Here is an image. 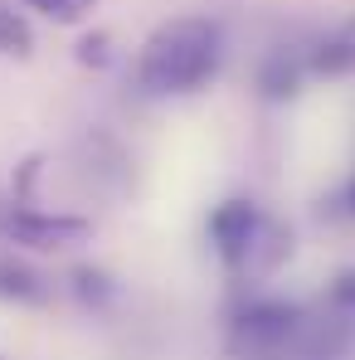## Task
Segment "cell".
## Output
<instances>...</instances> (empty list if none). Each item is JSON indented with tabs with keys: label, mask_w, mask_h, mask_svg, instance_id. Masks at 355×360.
<instances>
[{
	"label": "cell",
	"mask_w": 355,
	"mask_h": 360,
	"mask_svg": "<svg viewBox=\"0 0 355 360\" xmlns=\"http://www.w3.org/2000/svg\"><path fill=\"white\" fill-rule=\"evenodd\" d=\"M258 229H263V210H258L253 200H224V205L209 214V243H214V253H219L229 268H243V258H248V248L258 239Z\"/></svg>",
	"instance_id": "277c9868"
},
{
	"label": "cell",
	"mask_w": 355,
	"mask_h": 360,
	"mask_svg": "<svg viewBox=\"0 0 355 360\" xmlns=\"http://www.w3.org/2000/svg\"><path fill=\"white\" fill-rule=\"evenodd\" d=\"M346 200H351V214H355V185H351V195H346Z\"/></svg>",
	"instance_id": "5bb4252c"
},
{
	"label": "cell",
	"mask_w": 355,
	"mask_h": 360,
	"mask_svg": "<svg viewBox=\"0 0 355 360\" xmlns=\"http://www.w3.org/2000/svg\"><path fill=\"white\" fill-rule=\"evenodd\" d=\"M224 63V30L214 20H171L161 25L141 59H136V88L146 98H185V93H200Z\"/></svg>",
	"instance_id": "6da1fadb"
},
{
	"label": "cell",
	"mask_w": 355,
	"mask_h": 360,
	"mask_svg": "<svg viewBox=\"0 0 355 360\" xmlns=\"http://www.w3.org/2000/svg\"><path fill=\"white\" fill-rule=\"evenodd\" d=\"M288 253H292V234H288L283 224L263 219V229H258V239H253V248H248L243 268H253V273H273V268H278Z\"/></svg>",
	"instance_id": "ba28073f"
},
{
	"label": "cell",
	"mask_w": 355,
	"mask_h": 360,
	"mask_svg": "<svg viewBox=\"0 0 355 360\" xmlns=\"http://www.w3.org/2000/svg\"><path fill=\"white\" fill-rule=\"evenodd\" d=\"M0 54L10 59H30L34 54V30L15 5H0Z\"/></svg>",
	"instance_id": "9c48e42d"
},
{
	"label": "cell",
	"mask_w": 355,
	"mask_h": 360,
	"mask_svg": "<svg viewBox=\"0 0 355 360\" xmlns=\"http://www.w3.org/2000/svg\"><path fill=\"white\" fill-rule=\"evenodd\" d=\"M0 234L20 248H34V253H54V248H73L93 234V219L83 214H49V210H34V205H20L0 219Z\"/></svg>",
	"instance_id": "7a4b0ae2"
},
{
	"label": "cell",
	"mask_w": 355,
	"mask_h": 360,
	"mask_svg": "<svg viewBox=\"0 0 355 360\" xmlns=\"http://www.w3.org/2000/svg\"><path fill=\"white\" fill-rule=\"evenodd\" d=\"M297 326H302V307L283 297H253L234 316V346L268 351V346H283L288 336H297Z\"/></svg>",
	"instance_id": "3957f363"
},
{
	"label": "cell",
	"mask_w": 355,
	"mask_h": 360,
	"mask_svg": "<svg viewBox=\"0 0 355 360\" xmlns=\"http://www.w3.org/2000/svg\"><path fill=\"white\" fill-rule=\"evenodd\" d=\"M302 73H306V63H297L288 49H273L268 59L258 63V93L268 103H292L302 93Z\"/></svg>",
	"instance_id": "52a82bcc"
},
{
	"label": "cell",
	"mask_w": 355,
	"mask_h": 360,
	"mask_svg": "<svg viewBox=\"0 0 355 360\" xmlns=\"http://www.w3.org/2000/svg\"><path fill=\"white\" fill-rule=\"evenodd\" d=\"M108 44H112V39H108L103 30H98V34H83V39H78V63L103 68V63H108Z\"/></svg>",
	"instance_id": "7c38bea8"
},
{
	"label": "cell",
	"mask_w": 355,
	"mask_h": 360,
	"mask_svg": "<svg viewBox=\"0 0 355 360\" xmlns=\"http://www.w3.org/2000/svg\"><path fill=\"white\" fill-rule=\"evenodd\" d=\"M49 297H54V288H49L30 263L0 253V302H15V307H44Z\"/></svg>",
	"instance_id": "5b68a950"
},
{
	"label": "cell",
	"mask_w": 355,
	"mask_h": 360,
	"mask_svg": "<svg viewBox=\"0 0 355 360\" xmlns=\"http://www.w3.org/2000/svg\"><path fill=\"white\" fill-rule=\"evenodd\" d=\"M331 307L355 311V268H346V273H336V278H331Z\"/></svg>",
	"instance_id": "4fadbf2b"
},
{
	"label": "cell",
	"mask_w": 355,
	"mask_h": 360,
	"mask_svg": "<svg viewBox=\"0 0 355 360\" xmlns=\"http://www.w3.org/2000/svg\"><path fill=\"white\" fill-rule=\"evenodd\" d=\"M306 73H316V78H351L355 73V20L341 25L331 39H321L306 54Z\"/></svg>",
	"instance_id": "8992f818"
},
{
	"label": "cell",
	"mask_w": 355,
	"mask_h": 360,
	"mask_svg": "<svg viewBox=\"0 0 355 360\" xmlns=\"http://www.w3.org/2000/svg\"><path fill=\"white\" fill-rule=\"evenodd\" d=\"M73 297L83 302V307H93V311H103L108 302L117 297V283L103 268H73Z\"/></svg>",
	"instance_id": "30bf717a"
},
{
	"label": "cell",
	"mask_w": 355,
	"mask_h": 360,
	"mask_svg": "<svg viewBox=\"0 0 355 360\" xmlns=\"http://www.w3.org/2000/svg\"><path fill=\"white\" fill-rule=\"evenodd\" d=\"M20 5H25V10H39V15L54 20V25H83L98 0H20Z\"/></svg>",
	"instance_id": "8fae6325"
}]
</instances>
